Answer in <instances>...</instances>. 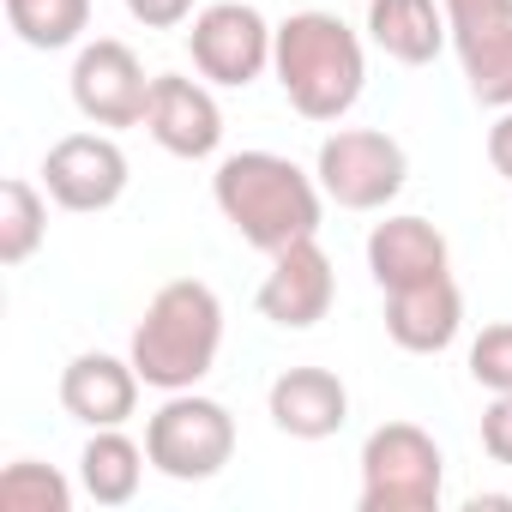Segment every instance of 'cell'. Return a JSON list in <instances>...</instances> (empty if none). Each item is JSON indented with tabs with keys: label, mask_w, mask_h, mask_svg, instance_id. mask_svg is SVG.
Masks as SVG:
<instances>
[{
	"label": "cell",
	"mask_w": 512,
	"mask_h": 512,
	"mask_svg": "<svg viewBox=\"0 0 512 512\" xmlns=\"http://www.w3.org/2000/svg\"><path fill=\"white\" fill-rule=\"evenodd\" d=\"M211 199L223 211V223L260 247L266 260L308 235H320V211H326V193H320V175H308L302 163H290L284 151H235L217 163L211 175Z\"/></svg>",
	"instance_id": "obj_1"
},
{
	"label": "cell",
	"mask_w": 512,
	"mask_h": 512,
	"mask_svg": "<svg viewBox=\"0 0 512 512\" xmlns=\"http://www.w3.org/2000/svg\"><path fill=\"white\" fill-rule=\"evenodd\" d=\"M272 73L302 121H344L368 85V49L338 13H290L272 43Z\"/></svg>",
	"instance_id": "obj_2"
},
{
	"label": "cell",
	"mask_w": 512,
	"mask_h": 512,
	"mask_svg": "<svg viewBox=\"0 0 512 512\" xmlns=\"http://www.w3.org/2000/svg\"><path fill=\"white\" fill-rule=\"evenodd\" d=\"M217 350H223V302L199 278L163 284L145 302L133 344H127V356L151 392H193L217 368Z\"/></svg>",
	"instance_id": "obj_3"
},
{
	"label": "cell",
	"mask_w": 512,
	"mask_h": 512,
	"mask_svg": "<svg viewBox=\"0 0 512 512\" xmlns=\"http://www.w3.org/2000/svg\"><path fill=\"white\" fill-rule=\"evenodd\" d=\"M362 512H440L446 452L422 422H380L362 440Z\"/></svg>",
	"instance_id": "obj_4"
},
{
	"label": "cell",
	"mask_w": 512,
	"mask_h": 512,
	"mask_svg": "<svg viewBox=\"0 0 512 512\" xmlns=\"http://www.w3.org/2000/svg\"><path fill=\"white\" fill-rule=\"evenodd\" d=\"M145 458L169 482H211L235 458V416L217 398H205L199 386L163 392L157 416L145 422Z\"/></svg>",
	"instance_id": "obj_5"
},
{
	"label": "cell",
	"mask_w": 512,
	"mask_h": 512,
	"mask_svg": "<svg viewBox=\"0 0 512 512\" xmlns=\"http://www.w3.org/2000/svg\"><path fill=\"white\" fill-rule=\"evenodd\" d=\"M320 193L344 211H386L410 181V151L380 127H338L314 157Z\"/></svg>",
	"instance_id": "obj_6"
},
{
	"label": "cell",
	"mask_w": 512,
	"mask_h": 512,
	"mask_svg": "<svg viewBox=\"0 0 512 512\" xmlns=\"http://www.w3.org/2000/svg\"><path fill=\"white\" fill-rule=\"evenodd\" d=\"M272 43H278V25H266L247 0H211V7L193 13V31H187L193 73L223 91H247L260 79L272 67Z\"/></svg>",
	"instance_id": "obj_7"
},
{
	"label": "cell",
	"mask_w": 512,
	"mask_h": 512,
	"mask_svg": "<svg viewBox=\"0 0 512 512\" xmlns=\"http://www.w3.org/2000/svg\"><path fill=\"white\" fill-rule=\"evenodd\" d=\"M73 109L91 121V127H145V109H151V79H145V61L121 43V37H97L79 49L73 61Z\"/></svg>",
	"instance_id": "obj_8"
},
{
	"label": "cell",
	"mask_w": 512,
	"mask_h": 512,
	"mask_svg": "<svg viewBox=\"0 0 512 512\" xmlns=\"http://www.w3.org/2000/svg\"><path fill=\"white\" fill-rule=\"evenodd\" d=\"M127 181H133L127 151H121L109 133H67V139H55L49 157H43V187H49V199H55L61 211H79V217L121 205Z\"/></svg>",
	"instance_id": "obj_9"
},
{
	"label": "cell",
	"mask_w": 512,
	"mask_h": 512,
	"mask_svg": "<svg viewBox=\"0 0 512 512\" xmlns=\"http://www.w3.org/2000/svg\"><path fill=\"white\" fill-rule=\"evenodd\" d=\"M332 296H338V272H332V253L320 247V235L272 253V272L260 284V314L284 332H308L332 314Z\"/></svg>",
	"instance_id": "obj_10"
},
{
	"label": "cell",
	"mask_w": 512,
	"mask_h": 512,
	"mask_svg": "<svg viewBox=\"0 0 512 512\" xmlns=\"http://www.w3.org/2000/svg\"><path fill=\"white\" fill-rule=\"evenodd\" d=\"M145 133L169 151V157H211L223 145V109L211 97L205 79H181V73H157L151 79V109H145Z\"/></svg>",
	"instance_id": "obj_11"
},
{
	"label": "cell",
	"mask_w": 512,
	"mask_h": 512,
	"mask_svg": "<svg viewBox=\"0 0 512 512\" xmlns=\"http://www.w3.org/2000/svg\"><path fill=\"white\" fill-rule=\"evenodd\" d=\"M139 368L133 356H109V350H79L61 368V410L85 428H127L139 410Z\"/></svg>",
	"instance_id": "obj_12"
},
{
	"label": "cell",
	"mask_w": 512,
	"mask_h": 512,
	"mask_svg": "<svg viewBox=\"0 0 512 512\" xmlns=\"http://www.w3.org/2000/svg\"><path fill=\"white\" fill-rule=\"evenodd\" d=\"M368 272H374L380 290H410V284H428V278L452 272V247L428 217L398 211V217H380L368 229Z\"/></svg>",
	"instance_id": "obj_13"
},
{
	"label": "cell",
	"mask_w": 512,
	"mask_h": 512,
	"mask_svg": "<svg viewBox=\"0 0 512 512\" xmlns=\"http://www.w3.org/2000/svg\"><path fill=\"white\" fill-rule=\"evenodd\" d=\"M266 416L290 440H332L350 422V386L332 368H284L266 392Z\"/></svg>",
	"instance_id": "obj_14"
},
{
	"label": "cell",
	"mask_w": 512,
	"mask_h": 512,
	"mask_svg": "<svg viewBox=\"0 0 512 512\" xmlns=\"http://www.w3.org/2000/svg\"><path fill=\"white\" fill-rule=\"evenodd\" d=\"M464 332V296L446 278H428V284H410V290H386V338L410 356H440L452 350Z\"/></svg>",
	"instance_id": "obj_15"
},
{
	"label": "cell",
	"mask_w": 512,
	"mask_h": 512,
	"mask_svg": "<svg viewBox=\"0 0 512 512\" xmlns=\"http://www.w3.org/2000/svg\"><path fill=\"white\" fill-rule=\"evenodd\" d=\"M368 43L398 67H428L452 43L440 0H368Z\"/></svg>",
	"instance_id": "obj_16"
},
{
	"label": "cell",
	"mask_w": 512,
	"mask_h": 512,
	"mask_svg": "<svg viewBox=\"0 0 512 512\" xmlns=\"http://www.w3.org/2000/svg\"><path fill=\"white\" fill-rule=\"evenodd\" d=\"M145 446L121 428H91L85 452H79V488L97 500V506H127L145 482Z\"/></svg>",
	"instance_id": "obj_17"
},
{
	"label": "cell",
	"mask_w": 512,
	"mask_h": 512,
	"mask_svg": "<svg viewBox=\"0 0 512 512\" xmlns=\"http://www.w3.org/2000/svg\"><path fill=\"white\" fill-rule=\"evenodd\" d=\"M452 49H458L470 97L488 103V109H512V19L482 25V31H458Z\"/></svg>",
	"instance_id": "obj_18"
},
{
	"label": "cell",
	"mask_w": 512,
	"mask_h": 512,
	"mask_svg": "<svg viewBox=\"0 0 512 512\" xmlns=\"http://www.w3.org/2000/svg\"><path fill=\"white\" fill-rule=\"evenodd\" d=\"M49 235V199L37 181L7 175L0 181V266H25Z\"/></svg>",
	"instance_id": "obj_19"
},
{
	"label": "cell",
	"mask_w": 512,
	"mask_h": 512,
	"mask_svg": "<svg viewBox=\"0 0 512 512\" xmlns=\"http://www.w3.org/2000/svg\"><path fill=\"white\" fill-rule=\"evenodd\" d=\"M7 25L25 49H73L91 25V0H7Z\"/></svg>",
	"instance_id": "obj_20"
},
{
	"label": "cell",
	"mask_w": 512,
	"mask_h": 512,
	"mask_svg": "<svg viewBox=\"0 0 512 512\" xmlns=\"http://www.w3.org/2000/svg\"><path fill=\"white\" fill-rule=\"evenodd\" d=\"M0 512H73V482L55 464L19 458L0 470Z\"/></svg>",
	"instance_id": "obj_21"
},
{
	"label": "cell",
	"mask_w": 512,
	"mask_h": 512,
	"mask_svg": "<svg viewBox=\"0 0 512 512\" xmlns=\"http://www.w3.org/2000/svg\"><path fill=\"white\" fill-rule=\"evenodd\" d=\"M470 380L482 392H512V320H494L470 344Z\"/></svg>",
	"instance_id": "obj_22"
},
{
	"label": "cell",
	"mask_w": 512,
	"mask_h": 512,
	"mask_svg": "<svg viewBox=\"0 0 512 512\" xmlns=\"http://www.w3.org/2000/svg\"><path fill=\"white\" fill-rule=\"evenodd\" d=\"M482 452L512 470V392H494V404L482 410Z\"/></svg>",
	"instance_id": "obj_23"
},
{
	"label": "cell",
	"mask_w": 512,
	"mask_h": 512,
	"mask_svg": "<svg viewBox=\"0 0 512 512\" xmlns=\"http://www.w3.org/2000/svg\"><path fill=\"white\" fill-rule=\"evenodd\" d=\"M446 19H452V37L458 31H482V25H506L512 19V0H440Z\"/></svg>",
	"instance_id": "obj_24"
},
{
	"label": "cell",
	"mask_w": 512,
	"mask_h": 512,
	"mask_svg": "<svg viewBox=\"0 0 512 512\" xmlns=\"http://www.w3.org/2000/svg\"><path fill=\"white\" fill-rule=\"evenodd\" d=\"M193 7H199V0H127V13H133L145 31H175V25L193 19Z\"/></svg>",
	"instance_id": "obj_25"
},
{
	"label": "cell",
	"mask_w": 512,
	"mask_h": 512,
	"mask_svg": "<svg viewBox=\"0 0 512 512\" xmlns=\"http://www.w3.org/2000/svg\"><path fill=\"white\" fill-rule=\"evenodd\" d=\"M488 163L500 181H512V109H500V121L488 127Z\"/></svg>",
	"instance_id": "obj_26"
},
{
	"label": "cell",
	"mask_w": 512,
	"mask_h": 512,
	"mask_svg": "<svg viewBox=\"0 0 512 512\" xmlns=\"http://www.w3.org/2000/svg\"><path fill=\"white\" fill-rule=\"evenodd\" d=\"M482 506L500 512V506H512V494H470V512H482Z\"/></svg>",
	"instance_id": "obj_27"
}]
</instances>
